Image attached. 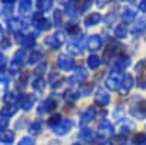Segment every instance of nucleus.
I'll return each mask as SVG.
<instances>
[{
    "instance_id": "5",
    "label": "nucleus",
    "mask_w": 146,
    "mask_h": 145,
    "mask_svg": "<svg viewBox=\"0 0 146 145\" xmlns=\"http://www.w3.org/2000/svg\"><path fill=\"white\" fill-rule=\"evenodd\" d=\"M98 21H100V15H96V13H94V15L86 18V23H88V25H95Z\"/></svg>"
},
{
    "instance_id": "6",
    "label": "nucleus",
    "mask_w": 146,
    "mask_h": 145,
    "mask_svg": "<svg viewBox=\"0 0 146 145\" xmlns=\"http://www.w3.org/2000/svg\"><path fill=\"white\" fill-rule=\"evenodd\" d=\"M131 85H133V79H131L130 75H127V76H126V81H124V90H123V92H124V91H129V90L131 88Z\"/></svg>"
},
{
    "instance_id": "12",
    "label": "nucleus",
    "mask_w": 146,
    "mask_h": 145,
    "mask_svg": "<svg viewBox=\"0 0 146 145\" xmlns=\"http://www.w3.org/2000/svg\"><path fill=\"white\" fill-rule=\"evenodd\" d=\"M139 7H140V10H143V12H146V2H142Z\"/></svg>"
},
{
    "instance_id": "9",
    "label": "nucleus",
    "mask_w": 146,
    "mask_h": 145,
    "mask_svg": "<svg viewBox=\"0 0 146 145\" xmlns=\"http://www.w3.org/2000/svg\"><path fill=\"white\" fill-rule=\"evenodd\" d=\"M98 65H100V59H98V57H95V56H94V57H89V66H91L92 69L96 67Z\"/></svg>"
},
{
    "instance_id": "10",
    "label": "nucleus",
    "mask_w": 146,
    "mask_h": 145,
    "mask_svg": "<svg viewBox=\"0 0 146 145\" xmlns=\"http://www.w3.org/2000/svg\"><path fill=\"white\" fill-rule=\"evenodd\" d=\"M124 18H126L127 21H131L133 18H135V12L130 10V9H127V10L124 12Z\"/></svg>"
},
{
    "instance_id": "11",
    "label": "nucleus",
    "mask_w": 146,
    "mask_h": 145,
    "mask_svg": "<svg viewBox=\"0 0 146 145\" xmlns=\"http://www.w3.org/2000/svg\"><path fill=\"white\" fill-rule=\"evenodd\" d=\"M126 32H127V31H126L124 27H118L117 31H115V34L118 35V37H126Z\"/></svg>"
},
{
    "instance_id": "7",
    "label": "nucleus",
    "mask_w": 146,
    "mask_h": 145,
    "mask_svg": "<svg viewBox=\"0 0 146 145\" xmlns=\"http://www.w3.org/2000/svg\"><path fill=\"white\" fill-rule=\"evenodd\" d=\"M135 141H136L137 145H146V135H145V134H139V135L135 138Z\"/></svg>"
},
{
    "instance_id": "13",
    "label": "nucleus",
    "mask_w": 146,
    "mask_h": 145,
    "mask_svg": "<svg viewBox=\"0 0 146 145\" xmlns=\"http://www.w3.org/2000/svg\"><path fill=\"white\" fill-rule=\"evenodd\" d=\"M104 145H108V144H104Z\"/></svg>"
},
{
    "instance_id": "2",
    "label": "nucleus",
    "mask_w": 146,
    "mask_h": 145,
    "mask_svg": "<svg viewBox=\"0 0 146 145\" xmlns=\"http://www.w3.org/2000/svg\"><path fill=\"white\" fill-rule=\"evenodd\" d=\"M100 45H101L100 37H96V35L91 37V40H89V48H91V50H96V48H100Z\"/></svg>"
},
{
    "instance_id": "1",
    "label": "nucleus",
    "mask_w": 146,
    "mask_h": 145,
    "mask_svg": "<svg viewBox=\"0 0 146 145\" xmlns=\"http://www.w3.org/2000/svg\"><path fill=\"white\" fill-rule=\"evenodd\" d=\"M120 79H121V76L118 75V74H111L110 75V78L107 79V85L110 87V88H117L118 87V84H120Z\"/></svg>"
},
{
    "instance_id": "4",
    "label": "nucleus",
    "mask_w": 146,
    "mask_h": 145,
    "mask_svg": "<svg viewBox=\"0 0 146 145\" xmlns=\"http://www.w3.org/2000/svg\"><path fill=\"white\" fill-rule=\"evenodd\" d=\"M96 100H98V103H101V104H107V103L110 101L108 95H107L105 92H98V97H96Z\"/></svg>"
},
{
    "instance_id": "3",
    "label": "nucleus",
    "mask_w": 146,
    "mask_h": 145,
    "mask_svg": "<svg viewBox=\"0 0 146 145\" xmlns=\"http://www.w3.org/2000/svg\"><path fill=\"white\" fill-rule=\"evenodd\" d=\"M145 28H146V18H142V19L136 23V27L133 28V34H137V32L143 31Z\"/></svg>"
},
{
    "instance_id": "8",
    "label": "nucleus",
    "mask_w": 146,
    "mask_h": 145,
    "mask_svg": "<svg viewBox=\"0 0 146 145\" xmlns=\"http://www.w3.org/2000/svg\"><path fill=\"white\" fill-rule=\"evenodd\" d=\"M62 66H63L64 69H70V67L73 66V63H72V60H70V59L62 57Z\"/></svg>"
}]
</instances>
